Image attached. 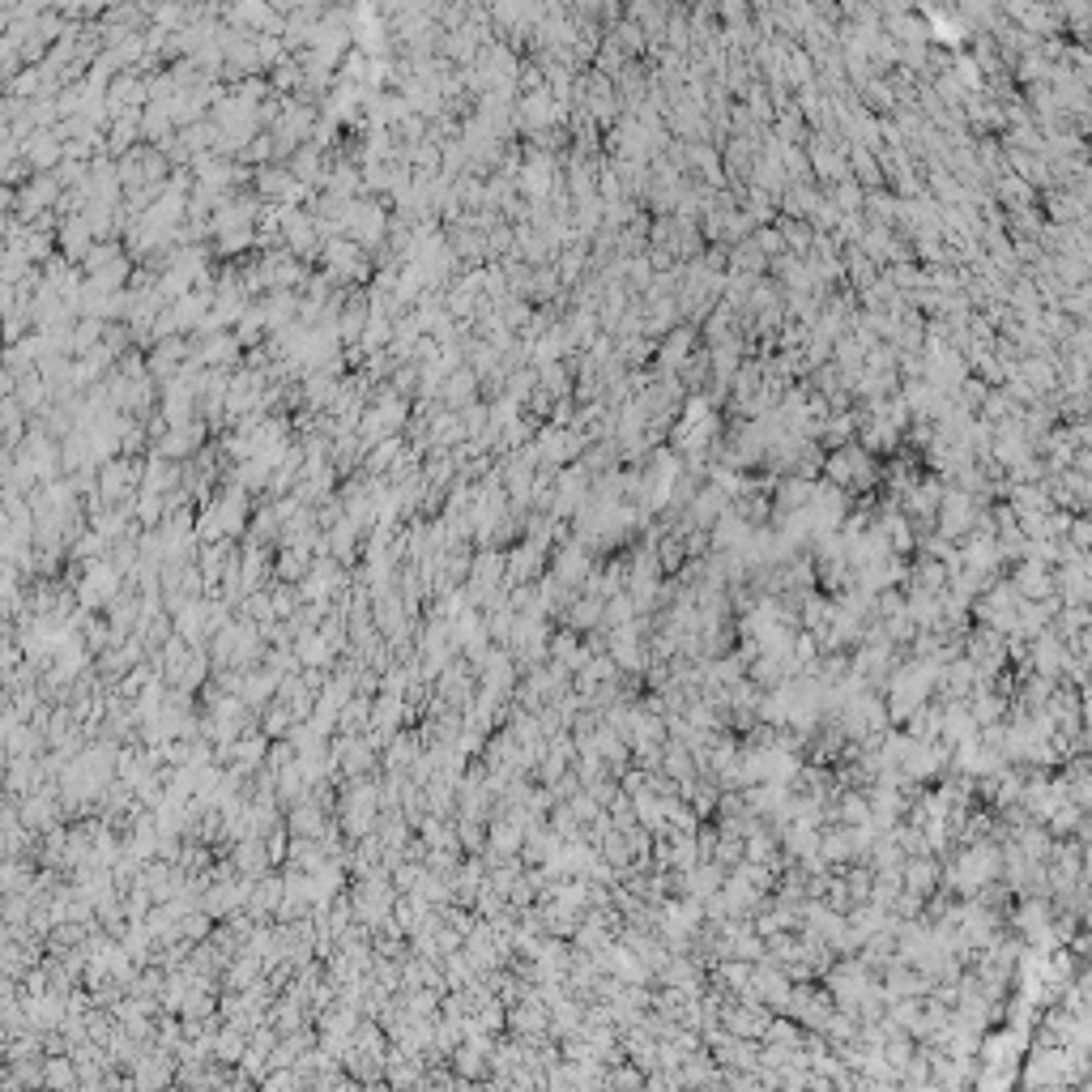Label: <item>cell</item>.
<instances>
[{
  "label": "cell",
  "instance_id": "1",
  "mask_svg": "<svg viewBox=\"0 0 1092 1092\" xmlns=\"http://www.w3.org/2000/svg\"><path fill=\"white\" fill-rule=\"evenodd\" d=\"M832 994H837L841 1007H858L866 994H871V982H866V969L862 965H845L837 977H832Z\"/></svg>",
  "mask_w": 1092,
  "mask_h": 1092
}]
</instances>
